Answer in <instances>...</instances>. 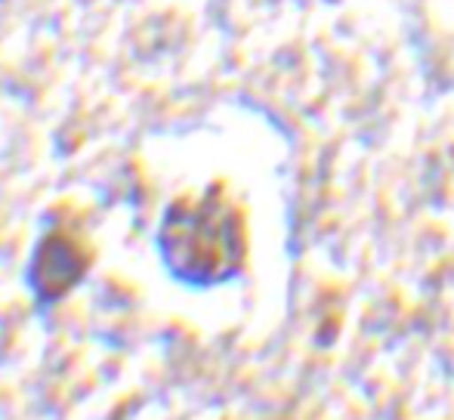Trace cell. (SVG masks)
<instances>
[{"mask_svg":"<svg viewBox=\"0 0 454 420\" xmlns=\"http://www.w3.org/2000/svg\"><path fill=\"white\" fill-rule=\"evenodd\" d=\"M93 266V247L78 232L53 226L37 241L28 260L25 282L37 307H56L87 278Z\"/></svg>","mask_w":454,"mask_h":420,"instance_id":"2","label":"cell"},{"mask_svg":"<svg viewBox=\"0 0 454 420\" xmlns=\"http://www.w3.org/2000/svg\"><path fill=\"white\" fill-rule=\"evenodd\" d=\"M158 257L174 282L207 291L232 282L247 263V220L226 183L170 201L158 226Z\"/></svg>","mask_w":454,"mask_h":420,"instance_id":"1","label":"cell"}]
</instances>
